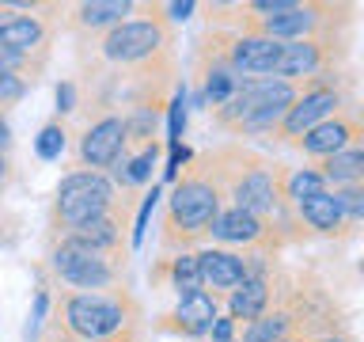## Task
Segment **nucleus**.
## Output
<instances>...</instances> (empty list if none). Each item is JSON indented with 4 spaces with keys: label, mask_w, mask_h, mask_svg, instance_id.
Masks as SVG:
<instances>
[{
    "label": "nucleus",
    "mask_w": 364,
    "mask_h": 342,
    "mask_svg": "<svg viewBox=\"0 0 364 342\" xmlns=\"http://www.w3.org/2000/svg\"><path fill=\"white\" fill-rule=\"evenodd\" d=\"M46 262H50L53 278L76 293H107L125 285V259L99 255V251L76 244V239H50Z\"/></svg>",
    "instance_id": "obj_8"
},
{
    "label": "nucleus",
    "mask_w": 364,
    "mask_h": 342,
    "mask_svg": "<svg viewBox=\"0 0 364 342\" xmlns=\"http://www.w3.org/2000/svg\"><path fill=\"white\" fill-rule=\"evenodd\" d=\"M273 274H277V270H273ZM273 274H255V278H247L239 289H232L224 296V301H228V316H232L239 327L255 323L258 316L269 312V304H273Z\"/></svg>",
    "instance_id": "obj_17"
},
{
    "label": "nucleus",
    "mask_w": 364,
    "mask_h": 342,
    "mask_svg": "<svg viewBox=\"0 0 364 342\" xmlns=\"http://www.w3.org/2000/svg\"><path fill=\"white\" fill-rule=\"evenodd\" d=\"M8 182V152H0V187Z\"/></svg>",
    "instance_id": "obj_35"
},
{
    "label": "nucleus",
    "mask_w": 364,
    "mask_h": 342,
    "mask_svg": "<svg viewBox=\"0 0 364 342\" xmlns=\"http://www.w3.org/2000/svg\"><path fill=\"white\" fill-rule=\"evenodd\" d=\"M125 202H133L129 194L118 198V187L110 182V175L102 171H68L61 175L53 190V205H50V239L73 232V228L95 221L102 213H114L122 209Z\"/></svg>",
    "instance_id": "obj_7"
},
{
    "label": "nucleus",
    "mask_w": 364,
    "mask_h": 342,
    "mask_svg": "<svg viewBox=\"0 0 364 342\" xmlns=\"http://www.w3.org/2000/svg\"><path fill=\"white\" fill-rule=\"evenodd\" d=\"M122 152H125V114L107 110L80 130V141H76L80 171H102V175H107V171L118 164Z\"/></svg>",
    "instance_id": "obj_11"
},
{
    "label": "nucleus",
    "mask_w": 364,
    "mask_h": 342,
    "mask_svg": "<svg viewBox=\"0 0 364 342\" xmlns=\"http://www.w3.org/2000/svg\"><path fill=\"white\" fill-rule=\"evenodd\" d=\"M220 209H224V190L201 156L175 179V187H171L167 202H164L159 255H178V251H190L193 244L209 239V228L220 217Z\"/></svg>",
    "instance_id": "obj_4"
},
{
    "label": "nucleus",
    "mask_w": 364,
    "mask_h": 342,
    "mask_svg": "<svg viewBox=\"0 0 364 342\" xmlns=\"http://www.w3.org/2000/svg\"><path fill=\"white\" fill-rule=\"evenodd\" d=\"M164 11H167L171 23H182V19H190L193 11H198V4H193V0H182V4H164Z\"/></svg>",
    "instance_id": "obj_31"
},
{
    "label": "nucleus",
    "mask_w": 364,
    "mask_h": 342,
    "mask_svg": "<svg viewBox=\"0 0 364 342\" xmlns=\"http://www.w3.org/2000/svg\"><path fill=\"white\" fill-rule=\"evenodd\" d=\"M232 342H239V338H232Z\"/></svg>",
    "instance_id": "obj_36"
},
{
    "label": "nucleus",
    "mask_w": 364,
    "mask_h": 342,
    "mask_svg": "<svg viewBox=\"0 0 364 342\" xmlns=\"http://www.w3.org/2000/svg\"><path fill=\"white\" fill-rule=\"evenodd\" d=\"M216 316H220V301L205 289H193L186 296H178V304L167 316H159L156 327L171 331V335H182V338H205Z\"/></svg>",
    "instance_id": "obj_14"
},
{
    "label": "nucleus",
    "mask_w": 364,
    "mask_h": 342,
    "mask_svg": "<svg viewBox=\"0 0 364 342\" xmlns=\"http://www.w3.org/2000/svg\"><path fill=\"white\" fill-rule=\"evenodd\" d=\"M152 285H171L178 296H186L193 289H201V270H198V255L193 251H178V255H159V262L148 274Z\"/></svg>",
    "instance_id": "obj_19"
},
{
    "label": "nucleus",
    "mask_w": 364,
    "mask_h": 342,
    "mask_svg": "<svg viewBox=\"0 0 364 342\" xmlns=\"http://www.w3.org/2000/svg\"><path fill=\"white\" fill-rule=\"evenodd\" d=\"M334 198H338V205H341V213H346L349 228L364 221V187H338Z\"/></svg>",
    "instance_id": "obj_26"
},
{
    "label": "nucleus",
    "mask_w": 364,
    "mask_h": 342,
    "mask_svg": "<svg viewBox=\"0 0 364 342\" xmlns=\"http://www.w3.org/2000/svg\"><path fill=\"white\" fill-rule=\"evenodd\" d=\"M61 4L38 0H0V46L31 61H50L53 31L61 23Z\"/></svg>",
    "instance_id": "obj_9"
},
{
    "label": "nucleus",
    "mask_w": 364,
    "mask_h": 342,
    "mask_svg": "<svg viewBox=\"0 0 364 342\" xmlns=\"http://www.w3.org/2000/svg\"><path fill=\"white\" fill-rule=\"evenodd\" d=\"M292 213H296V221L307 224L318 236H341V232H349V221H346V213H341L334 190H323V194H315V198L300 202Z\"/></svg>",
    "instance_id": "obj_18"
},
{
    "label": "nucleus",
    "mask_w": 364,
    "mask_h": 342,
    "mask_svg": "<svg viewBox=\"0 0 364 342\" xmlns=\"http://www.w3.org/2000/svg\"><path fill=\"white\" fill-rule=\"evenodd\" d=\"M323 190H330V187H326V179L318 175V167H284L281 164V198L289 209H296L300 202L315 198V194H323Z\"/></svg>",
    "instance_id": "obj_21"
},
{
    "label": "nucleus",
    "mask_w": 364,
    "mask_h": 342,
    "mask_svg": "<svg viewBox=\"0 0 364 342\" xmlns=\"http://www.w3.org/2000/svg\"><path fill=\"white\" fill-rule=\"evenodd\" d=\"M114 335H144V304L133 296L129 285L107 293H57L53 312L46 319V342H84Z\"/></svg>",
    "instance_id": "obj_2"
},
{
    "label": "nucleus",
    "mask_w": 364,
    "mask_h": 342,
    "mask_svg": "<svg viewBox=\"0 0 364 342\" xmlns=\"http://www.w3.org/2000/svg\"><path fill=\"white\" fill-rule=\"evenodd\" d=\"M27 80H19V76H8V73H0V110H8V107H16V103L27 95Z\"/></svg>",
    "instance_id": "obj_27"
},
{
    "label": "nucleus",
    "mask_w": 364,
    "mask_h": 342,
    "mask_svg": "<svg viewBox=\"0 0 364 342\" xmlns=\"http://www.w3.org/2000/svg\"><path fill=\"white\" fill-rule=\"evenodd\" d=\"M42 68H46V61H31V57H19V53H11V50L0 46V73L19 76V80H27V84H34V80L42 76Z\"/></svg>",
    "instance_id": "obj_23"
},
{
    "label": "nucleus",
    "mask_w": 364,
    "mask_h": 342,
    "mask_svg": "<svg viewBox=\"0 0 364 342\" xmlns=\"http://www.w3.org/2000/svg\"><path fill=\"white\" fill-rule=\"evenodd\" d=\"M65 141H68L65 122H61V118H50V122L38 130V137H34V152H38V160H61Z\"/></svg>",
    "instance_id": "obj_22"
},
{
    "label": "nucleus",
    "mask_w": 364,
    "mask_h": 342,
    "mask_svg": "<svg viewBox=\"0 0 364 342\" xmlns=\"http://www.w3.org/2000/svg\"><path fill=\"white\" fill-rule=\"evenodd\" d=\"M235 335H239V323H235L232 316H216L213 319V327H209V338L213 342H232Z\"/></svg>",
    "instance_id": "obj_28"
},
{
    "label": "nucleus",
    "mask_w": 364,
    "mask_h": 342,
    "mask_svg": "<svg viewBox=\"0 0 364 342\" xmlns=\"http://www.w3.org/2000/svg\"><path fill=\"white\" fill-rule=\"evenodd\" d=\"M349 103V95L341 91L338 84V73H330V76H318V80H304V91H300V99L289 107V114L281 118V125L273 130V141H281V145H296L307 130H315L318 122H326L330 114H338L341 107Z\"/></svg>",
    "instance_id": "obj_10"
},
{
    "label": "nucleus",
    "mask_w": 364,
    "mask_h": 342,
    "mask_svg": "<svg viewBox=\"0 0 364 342\" xmlns=\"http://www.w3.org/2000/svg\"><path fill=\"white\" fill-rule=\"evenodd\" d=\"M307 342H357V338L346 335V331H334V335H318V338H307Z\"/></svg>",
    "instance_id": "obj_33"
},
{
    "label": "nucleus",
    "mask_w": 364,
    "mask_h": 342,
    "mask_svg": "<svg viewBox=\"0 0 364 342\" xmlns=\"http://www.w3.org/2000/svg\"><path fill=\"white\" fill-rule=\"evenodd\" d=\"M318 175L326 179L330 190H338V187H364V141L341 148V152L326 156V160H318Z\"/></svg>",
    "instance_id": "obj_20"
},
{
    "label": "nucleus",
    "mask_w": 364,
    "mask_h": 342,
    "mask_svg": "<svg viewBox=\"0 0 364 342\" xmlns=\"http://www.w3.org/2000/svg\"><path fill=\"white\" fill-rule=\"evenodd\" d=\"M205 164L213 167L216 182H220L224 202H232L235 209L255 213V217H262V221H277L284 232H289V228H300L296 213L281 198V164L250 152V148H243V145L213 148V152H205Z\"/></svg>",
    "instance_id": "obj_3"
},
{
    "label": "nucleus",
    "mask_w": 364,
    "mask_h": 342,
    "mask_svg": "<svg viewBox=\"0 0 364 342\" xmlns=\"http://www.w3.org/2000/svg\"><path fill=\"white\" fill-rule=\"evenodd\" d=\"M8 148H11V125L4 118V110H0V152H8Z\"/></svg>",
    "instance_id": "obj_32"
},
{
    "label": "nucleus",
    "mask_w": 364,
    "mask_h": 342,
    "mask_svg": "<svg viewBox=\"0 0 364 342\" xmlns=\"http://www.w3.org/2000/svg\"><path fill=\"white\" fill-rule=\"evenodd\" d=\"M133 213V202H125L122 209L114 213H102L95 221L73 228V232L57 236V239H76V244H84L91 251H99V255H114V259H129V224H125V217Z\"/></svg>",
    "instance_id": "obj_13"
},
{
    "label": "nucleus",
    "mask_w": 364,
    "mask_h": 342,
    "mask_svg": "<svg viewBox=\"0 0 364 342\" xmlns=\"http://www.w3.org/2000/svg\"><path fill=\"white\" fill-rule=\"evenodd\" d=\"M198 255V270H201V289L213 293L216 301L228 296L232 289H239L250 270H247V255H239V251H228V247H201L193 251Z\"/></svg>",
    "instance_id": "obj_15"
},
{
    "label": "nucleus",
    "mask_w": 364,
    "mask_h": 342,
    "mask_svg": "<svg viewBox=\"0 0 364 342\" xmlns=\"http://www.w3.org/2000/svg\"><path fill=\"white\" fill-rule=\"evenodd\" d=\"M190 164H193L190 148H182V145H171V160H167L164 175H167V179H178V171H182V167H190Z\"/></svg>",
    "instance_id": "obj_29"
},
{
    "label": "nucleus",
    "mask_w": 364,
    "mask_h": 342,
    "mask_svg": "<svg viewBox=\"0 0 364 342\" xmlns=\"http://www.w3.org/2000/svg\"><path fill=\"white\" fill-rule=\"evenodd\" d=\"M84 342H144V335H114V338H84Z\"/></svg>",
    "instance_id": "obj_34"
},
{
    "label": "nucleus",
    "mask_w": 364,
    "mask_h": 342,
    "mask_svg": "<svg viewBox=\"0 0 364 342\" xmlns=\"http://www.w3.org/2000/svg\"><path fill=\"white\" fill-rule=\"evenodd\" d=\"M304 84H292V80H277V76H266V80H243L235 88V95L213 107V122L220 125L224 133L232 137H262V133H273L281 125V118L289 114V107L300 99Z\"/></svg>",
    "instance_id": "obj_6"
},
{
    "label": "nucleus",
    "mask_w": 364,
    "mask_h": 342,
    "mask_svg": "<svg viewBox=\"0 0 364 342\" xmlns=\"http://www.w3.org/2000/svg\"><path fill=\"white\" fill-rule=\"evenodd\" d=\"M156 202H159V187H152V190L141 198V205H136V221H133V228H129V247H133V251L144 244V232H148V221H152Z\"/></svg>",
    "instance_id": "obj_25"
},
{
    "label": "nucleus",
    "mask_w": 364,
    "mask_h": 342,
    "mask_svg": "<svg viewBox=\"0 0 364 342\" xmlns=\"http://www.w3.org/2000/svg\"><path fill=\"white\" fill-rule=\"evenodd\" d=\"M167 133H171V145H182V130H186V84L175 88V95L167 99Z\"/></svg>",
    "instance_id": "obj_24"
},
{
    "label": "nucleus",
    "mask_w": 364,
    "mask_h": 342,
    "mask_svg": "<svg viewBox=\"0 0 364 342\" xmlns=\"http://www.w3.org/2000/svg\"><path fill=\"white\" fill-rule=\"evenodd\" d=\"M209 27L258 34L273 42L338 38L353 27V4L330 0H247V4H209Z\"/></svg>",
    "instance_id": "obj_1"
},
{
    "label": "nucleus",
    "mask_w": 364,
    "mask_h": 342,
    "mask_svg": "<svg viewBox=\"0 0 364 342\" xmlns=\"http://www.w3.org/2000/svg\"><path fill=\"white\" fill-rule=\"evenodd\" d=\"M136 11L141 16L118 23L99 38H84L95 46L99 61L118 68V73H133V68L175 57V23L167 19L164 4H136Z\"/></svg>",
    "instance_id": "obj_5"
},
{
    "label": "nucleus",
    "mask_w": 364,
    "mask_h": 342,
    "mask_svg": "<svg viewBox=\"0 0 364 342\" xmlns=\"http://www.w3.org/2000/svg\"><path fill=\"white\" fill-rule=\"evenodd\" d=\"M73 110H76V84L65 80V84H57V114H73Z\"/></svg>",
    "instance_id": "obj_30"
},
{
    "label": "nucleus",
    "mask_w": 364,
    "mask_h": 342,
    "mask_svg": "<svg viewBox=\"0 0 364 342\" xmlns=\"http://www.w3.org/2000/svg\"><path fill=\"white\" fill-rule=\"evenodd\" d=\"M360 141H364V107L346 103L338 114H330L326 122H318L315 130H307L292 148L304 156H311V160H326V156H334L349 145H360Z\"/></svg>",
    "instance_id": "obj_12"
},
{
    "label": "nucleus",
    "mask_w": 364,
    "mask_h": 342,
    "mask_svg": "<svg viewBox=\"0 0 364 342\" xmlns=\"http://www.w3.org/2000/svg\"><path fill=\"white\" fill-rule=\"evenodd\" d=\"M136 4L133 0H84V4H73L65 16V27L80 34V38H99V34L114 31L118 23L133 19Z\"/></svg>",
    "instance_id": "obj_16"
}]
</instances>
